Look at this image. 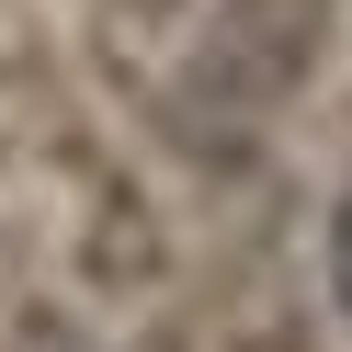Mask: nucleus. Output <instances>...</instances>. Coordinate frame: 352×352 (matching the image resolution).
Returning a JSON list of instances; mask_svg holds the SVG:
<instances>
[{
  "mask_svg": "<svg viewBox=\"0 0 352 352\" xmlns=\"http://www.w3.org/2000/svg\"><path fill=\"white\" fill-rule=\"evenodd\" d=\"M329 296H341V318H352V193H341V216H329Z\"/></svg>",
  "mask_w": 352,
  "mask_h": 352,
  "instance_id": "nucleus-1",
  "label": "nucleus"
}]
</instances>
